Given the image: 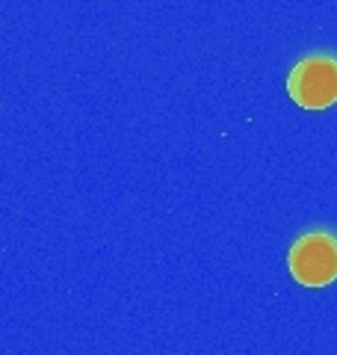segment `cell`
Returning <instances> with one entry per match:
<instances>
[{
    "mask_svg": "<svg viewBox=\"0 0 337 355\" xmlns=\"http://www.w3.org/2000/svg\"><path fill=\"white\" fill-rule=\"evenodd\" d=\"M287 266L302 287H325L337 279V237L325 228H311L290 246Z\"/></svg>",
    "mask_w": 337,
    "mask_h": 355,
    "instance_id": "6da1fadb",
    "label": "cell"
},
{
    "mask_svg": "<svg viewBox=\"0 0 337 355\" xmlns=\"http://www.w3.org/2000/svg\"><path fill=\"white\" fill-rule=\"evenodd\" d=\"M287 95L302 110H329L337 101V57L308 53L287 74Z\"/></svg>",
    "mask_w": 337,
    "mask_h": 355,
    "instance_id": "7a4b0ae2",
    "label": "cell"
}]
</instances>
